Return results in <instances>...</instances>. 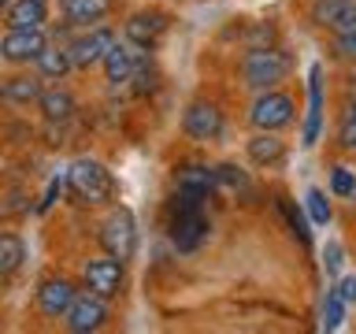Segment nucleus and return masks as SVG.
Returning a JSON list of instances; mask_svg holds the SVG:
<instances>
[{
  "label": "nucleus",
  "instance_id": "f257e3e1",
  "mask_svg": "<svg viewBox=\"0 0 356 334\" xmlns=\"http://www.w3.org/2000/svg\"><path fill=\"white\" fill-rule=\"evenodd\" d=\"M67 189L74 193V200H82V205H108V200H115V178L111 171L100 160H74L67 167Z\"/></svg>",
  "mask_w": 356,
  "mask_h": 334
},
{
  "label": "nucleus",
  "instance_id": "f03ea898",
  "mask_svg": "<svg viewBox=\"0 0 356 334\" xmlns=\"http://www.w3.org/2000/svg\"><path fill=\"white\" fill-rule=\"evenodd\" d=\"M289 56L282 49H271V45H264V49H249V56L241 60V82L256 89V93H267V89H275L278 82H286L289 74Z\"/></svg>",
  "mask_w": 356,
  "mask_h": 334
},
{
  "label": "nucleus",
  "instance_id": "7ed1b4c3",
  "mask_svg": "<svg viewBox=\"0 0 356 334\" xmlns=\"http://www.w3.org/2000/svg\"><path fill=\"white\" fill-rule=\"evenodd\" d=\"M204 238H208L204 200L178 197V193H175V219H171V241H175V249H178V253H193Z\"/></svg>",
  "mask_w": 356,
  "mask_h": 334
},
{
  "label": "nucleus",
  "instance_id": "20e7f679",
  "mask_svg": "<svg viewBox=\"0 0 356 334\" xmlns=\"http://www.w3.org/2000/svg\"><path fill=\"white\" fill-rule=\"evenodd\" d=\"M100 245H104L108 256H115L122 264L138 253V223H134L130 208H115L104 219V227H100Z\"/></svg>",
  "mask_w": 356,
  "mask_h": 334
},
{
  "label": "nucleus",
  "instance_id": "39448f33",
  "mask_svg": "<svg viewBox=\"0 0 356 334\" xmlns=\"http://www.w3.org/2000/svg\"><path fill=\"white\" fill-rule=\"evenodd\" d=\"M293 97H286V93H275V89H267V93H260L252 100V108H249V122L256 130H282L293 122Z\"/></svg>",
  "mask_w": 356,
  "mask_h": 334
},
{
  "label": "nucleus",
  "instance_id": "423d86ee",
  "mask_svg": "<svg viewBox=\"0 0 356 334\" xmlns=\"http://www.w3.org/2000/svg\"><path fill=\"white\" fill-rule=\"evenodd\" d=\"M145 52L149 49H141V45H134L130 38L127 41H115L111 45V52L104 56V78L111 86H122V82H130L134 74H141V67H145Z\"/></svg>",
  "mask_w": 356,
  "mask_h": 334
},
{
  "label": "nucleus",
  "instance_id": "0eeeda50",
  "mask_svg": "<svg viewBox=\"0 0 356 334\" xmlns=\"http://www.w3.org/2000/svg\"><path fill=\"white\" fill-rule=\"evenodd\" d=\"M82 278H86V286L93 289V294L119 297L122 283H127V271H122V260H115V256H100V260H86Z\"/></svg>",
  "mask_w": 356,
  "mask_h": 334
},
{
  "label": "nucleus",
  "instance_id": "6e6552de",
  "mask_svg": "<svg viewBox=\"0 0 356 334\" xmlns=\"http://www.w3.org/2000/svg\"><path fill=\"white\" fill-rule=\"evenodd\" d=\"M108 297H100V294H78L74 297V305L71 312H67V331H74V334H89V331H100L104 327V319H108V305H104Z\"/></svg>",
  "mask_w": 356,
  "mask_h": 334
},
{
  "label": "nucleus",
  "instance_id": "1a4fd4ad",
  "mask_svg": "<svg viewBox=\"0 0 356 334\" xmlns=\"http://www.w3.org/2000/svg\"><path fill=\"white\" fill-rule=\"evenodd\" d=\"M49 49V38L41 30H8L0 38V56L8 63H38V56Z\"/></svg>",
  "mask_w": 356,
  "mask_h": 334
},
{
  "label": "nucleus",
  "instance_id": "9d476101",
  "mask_svg": "<svg viewBox=\"0 0 356 334\" xmlns=\"http://www.w3.org/2000/svg\"><path fill=\"white\" fill-rule=\"evenodd\" d=\"M111 45H115V33H111L108 26H93L86 33H78V38L71 41V56H74V67H97L104 63V56L111 52Z\"/></svg>",
  "mask_w": 356,
  "mask_h": 334
},
{
  "label": "nucleus",
  "instance_id": "9b49d317",
  "mask_svg": "<svg viewBox=\"0 0 356 334\" xmlns=\"http://www.w3.org/2000/svg\"><path fill=\"white\" fill-rule=\"evenodd\" d=\"M222 111L216 104H208V100H197V104H189L186 108V116H182V130L189 134V138H197V141H216L222 138Z\"/></svg>",
  "mask_w": 356,
  "mask_h": 334
},
{
  "label": "nucleus",
  "instance_id": "f8f14e48",
  "mask_svg": "<svg viewBox=\"0 0 356 334\" xmlns=\"http://www.w3.org/2000/svg\"><path fill=\"white\" fill-rule=\"evenodd\" d=\"M312 22L330 33L356 30V0H316L312 4Z\"/></svg>",
  "mask_w": 356,
  "mask_h": 334
},
{
  "label": "nucleus",
  "instance_id": "ddd939ff",
  "mask_svg": "<svg viewBox=\"0 0 356 334\" xmlns=\"http://www.w3.org/2000/svg\"><path fill=\"white\" fill-rule=\"evenodd\" d=\"M74 297L78 294L67 278H49V283H41V289H38V308H41V316H49V319H63L67 312H71Z\"/></svg>",
  "mask_w": 356,
  "mask_h": 334
},
{
  "label": "nucleus",
  "instance_id": "4468645a",
  "mask_svg": "<svg viewBox=\"0 0 356 334\" xmlns=\"http://www.w3.org/2000/svg\"><path fill=\"white\" fill-rule=\"evenodd\" d=\"M319 130H323V67L316 63L308 71V119H305V149L319 141Z\"/></svg>",
  "mask_w": 356,
  "mask_h": 334
},
{
  "label": "nucleus",
  "instance_id": "2eb2a0df",
  "mask_svg": "<svg viewBox=\"0 0 356 334\" xmlns=\"http://www.w3.org/2000/svg\"><path fill=\"white\" fill-rule=\"evenodd\" d=\"M49 4L44 0H11L4 8V26L8 30H41Z\"/></svg>",
  "mask_w": 356,
  "mask_h": 334
},
{
  "label": "nucleus",
  "instance_id": "dca6fc26",
  "mask_svg": "<svg viewBox=\"0 0 356 334\" xmlns=\"http://www.w3.org/2000/svg\"><path fill=\"white\" fill-rule=\"evenodd\" d=\"M167 30V15L163 11H138V15L127 19V38L141 49H152L160 41V33Z\"/></svg>",
  "mask_w": 356,
  "mask_h": 334
},
{
  "label": "nucleus",
  "instance_id": "f3484780",
  "mask_svg": "<svg viewBox=\"0 0 356 334\" xmlns=\"http://www.w3.org/2000/svg\"><path fill=\"white\" fill-rule=\"evenodd\" d=\"M219 189L216 171L208 167H182L178 171V197H193V200H208Z\"/></svg>",
  "mask_w": 356,
  "mask_h": 334
},
{
  "label": "nucleus",
  "instance_id": "a211bd4d",
  "mask_svg": "<svg viewBox=\"0 0 356 334\" xmlns=\"http://www.w3.org/2000/svg\"><path fill=\"white\" fill-rule=\"evenodd\" d=\"M111 11V0H60V15L67 19V26H89L100 22Z\"/></svg>",
  "mask_w": 356,
  "mask_h": 334
},
{
  "label": "nucleus",
  "instance_id": "6ab92c4d",
  "mask_svg": "<svg viewBox=\"0 0 356 334\" xmlns=\"http://www.w3.org/2000/svg\"><path fill=\"white\" fill-rule=\"evenodd\" d=\"M41 93H44L41 74H11V78H4V86H0V97H4L8 104H38Z\"/></svg>",
  "mask_w": 356,
  "mask_h": 334
},
{
  "label": "nucleus",
  "instance_id": "aec40b11",
  "mask_svg": "<svg viewBox=\"0 0 356 334\" xmlns=\"http://www.w3.org/2000/svg\"><path fill=\"white\" fill-rule=\"evenodd\" d=\"M286 156V145L275 138V130H260L256 138L249 141V160L256 164V167H271V164H278Z\"/></svg>",
  "mask_w": 356,
  "mask_h": 334
},
{
  "label": "nucleus",
  "instance_id": "412c9836",
  "mask_svg": "<svg viewBox=\"0 0 356 334\" xmlns=\"http://www.w3.org/2000/svg\"><path fill=\"white\" fill-rule=\"evenodd\" d=\"M38 104H41V116L49 119V122H67V119L74 116V97L67 93V89H60V86L44 89Z\"/></svg>",
  "mask_w": 356,
  "mask_h": 334
},
{
  "label": "nucleus",
  "instance_id": "4be33fe9",
  "mask_svg": "<svg viewBox=\"0 0 356 334\" xmlns=\"http://www.w3.org/2000/svg\"><path fill=\"white\" fill-rule=\"evenodd\" d=\"M74 67V56H71V45H49L41 56H38V74L41 78H63L67 71Z\"/></svg>",
  "mask_w": 356,
  "mask_h": 334
},
{
  "label": "nucleus",
  "instance_id": "5701e85b",
  "mask_svg": "<svg viewBox=\"0 0 356 334\" xmlns=\"http://www.w3.org/2000/svg\"><path fill=\"white\" fill-rule=\"evenodd\" d=\"M22 260H26V245L19 241V234H4L0 238V275H15Z\"/></svg>",
  "mask_w": 356,
  "mask_h": 334
},
{
  "label": "nucleus",
  "instance_id": "b1692460",
  "mask_svg": "<svg viewBox=\"0 0 356 334\" xmlns=\"http://www.w3.org/2000/svg\"><path fill=\"white\" fill-rule=\"evenodd\" d=\"M345 305H349V301L338 294V286H330L327 297H323V331H338V327H341Z\"/></svg>",
  "mask_w": 356,
  "mask_h": 334
},
{
  "label": "nucleus",
  "instance_id": "393cba45",
  "mask_svg": "<svg viewBox=\"0 0 356 334\" xmlns=\"http://www.w3.org/2000/svg\"><path fill=\"white\" fill-rule=\"evenodd\" d=\"M330 193L341 197V200H353L356 197V171L345 164H334L330 167Z\"/></svg>",
  "mask_w": 356,
  "mask_h": 334
},
{
  "label": "nucleus",
  "instance_id": "a878e982",
  "mask_svg": "<svg viewBox=\"0 0 356 334\" xmlns=\"http://www.w3.org/2000/svg\"><path fill=\"white\" fill-rule=\"evenodd\" d=\"M305 205H308L312 223H316V227H327V223H330V200H327V193L312 186L308 193H305Z\"/></svg>",
  "mask_w": 356,
  "mask_h": 334
},
{
  "label": "nucleus",
  "instance_id": "bb28decb",
  "mask_svg": "<svg viewBox=\"0 0 356 334\" xmlns=\"http://www.w3.org/2000/svg\"><path fill=\"white\" fill-rule=\"evenodd\" d=\"M216 178H219V186H227V189H249V178H245L241 167H234V164L216 167Z\"/></svg>",
  "mask_w": 356,
  "mask_h": 334
},
{
  "label": "nucleus",
  "instance_id": "cd10ccee",
  "mask_svg": "<svg viewBox=\"0 0 356 334\" xmlns=\"http://www.w3.org/2000/svg\"><path fill=\"white\" fill-rule=\"evenodd\" d=\"M282 212H286V219H289V230L300 238V245H308V241H312V230H308L305 216H300V208H293L289 200H282Z\"/></svg>",
  "mask_w": 356,
  "mask_h": 334
},
{
  "label": "nucleus",
  "instance_id": "c85d7f7f",
  "mask_svg": "<svg viewBox=\"0 0 356 334\" xmlns=\"http://www.w3.org/2000/svg\"><path fill=\"white\" fill-rule=\"evenodd\" d=\"M338 145L345 152L356 149V111H341V127H338Z\"/></svg>",
  "mask_w": 356,
  "mask_h": 334
},
{
  "label": "nucleus",
  "instance_id": "c756f323",
  "mask_svg": "<svg viewBox=\"0 0 356 334\" xmlns=\"http://www.w3.org/2000/svg\"><path fill=\"white\" fill-rule=\"evenodd\" d=\"M334 56L338 60H356V30L334 33Z\"/></svg>",
  "mask_w": 356,
  "mask_h": 334
},
{
  "label": "nucleus",
  "instance_id": "7c9ffc66",
  "mask_svg": "<svg viewBox=\"0 0 356 334\" xmlns=\"http://www.w3.org/2000/svg\"><path fill=\"white\" fill-rule=\"evenodd\" d=\"M323 264H327V275H338V271H341L345 253H341V245H338V241H330V245H327V253H323Z\"/></svg>",
  "mask_w": 356,
  "mask_h": 334
},
{
  "label": "nucleus",
  "instance_id": "2f4dec72",
  "mask_svg": "<svg viewBox=\"0 0 356 334\" xmlns=\"http://www.w3.org/2000/svg\"><path fill=\"white\" fill-rule=\"evenodd\" d=\"M334 286H338V294L349 301V305H356V275H345V278H338Z\"/></svg>",
  "mask_w": 356,
  "mask_h": 334
},
{
  "label": "nucleus",
  "instance_id": "473e14b6",
  "mask_svg": "<svg viewBox=\"0 0 356 334\" xmlns=\"http://www.w3.org/2000/svg\"><path fill=\"white\" fill-rule=\"evenodd\" d=\"M349 82H353V89H356V71H353V78H349Z\"/></svg>",
  "mask_w": 356,
  "mask_h": 334
},
{
  "label": "nucleus",
  "instance_id": "72a5a7b5",
  "mask_svg": "<svg viewBox=\"0 0 356 334\" xmlns=\"http://www.w3.org/2000/svg\"><path fill=\"white\" fill-rule=\"evenodd\" d=\"M353 208H356V197H353Z\"/></svg>",
  "mask_w": 356,
  "mask_h": 334
}]
</instances>
